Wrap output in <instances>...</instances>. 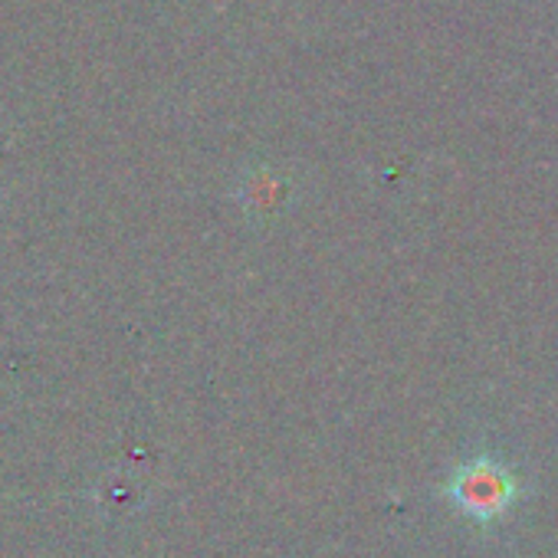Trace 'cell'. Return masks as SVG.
<instances>
[{
    "mask_svg": "<svg viewBox=\"0 0 558 558\" xmlns=\"http://www.w3.org/2000/svg\"><path fill=\"white\" fill-rule=\"evenodd\" d=\"M447 496L453 499L457 509L466 515L489 522L502 515L515 496V476L493 457H476L457 470V476L447 486Z\"/></svg>",
    "mask_w": 558,
    "mask_h": 558,
    "instance_id": "cell-1",
    "label": "cell"
}]
</instances>
